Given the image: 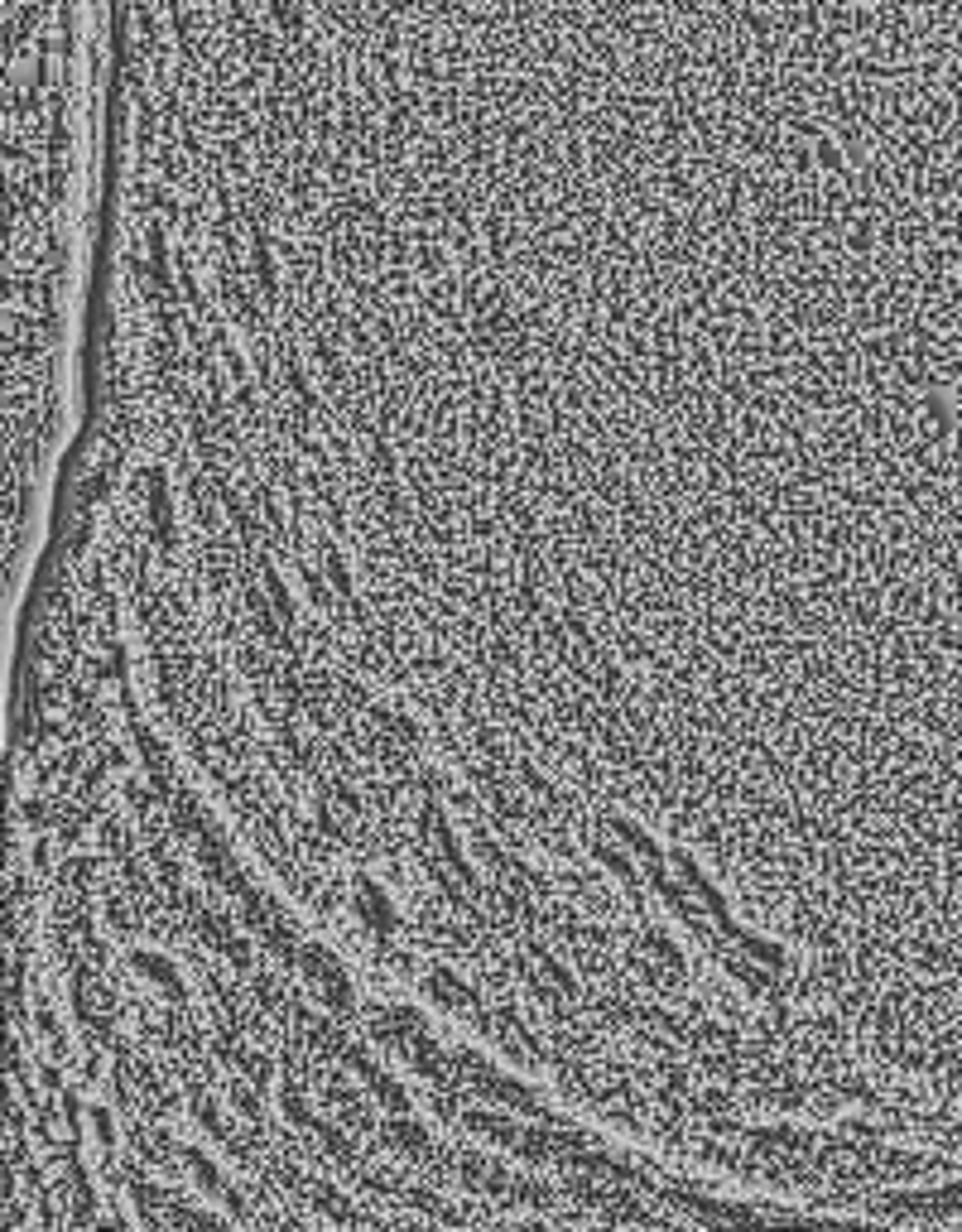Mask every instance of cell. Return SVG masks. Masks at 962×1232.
Instances as JSON below:
<instances>
[{"mask_svg": "<svg viewBox=\"0 0 962 1232\" xmlns=\"http://www.w3.org/2000/svg\"><path fill=\"white\" fill-rule=\"evenodd\" d=\"M298 973H303V982L313 987V997H318V1002H327L338 1016H347V1011H352V982H347L342 964L327 949H318V944L298 949Z\"/></svg>", "mask_w": 962, "mask_h": 1232, "instance_id": "1", "label": "cell"}, {"mask_svg": "<svg viewBox=\"0 0 962 1232\" xmlns=\"http://www.w3.org/2000/svg\"><path fill=\"white\" fill-rule=\"evenodd\" d=\"M453 1069H457V1078H462L468 1088H477V1093H481V1098H491V1103H506V1107H520V1112H539V1103L530 1098V1093L515 1088L510 1078H501V1074L491 1069V1064H481L477 1054H468V1049H462V1054H453Z\"/></svg>", "mask_w": 962, "mask_h": 1232, "instance_id": "2", "label": "cell"}, {"mask_svg": "<svg viewBox=\"0 0 962 1232\" xmlns=\"http://www.w3.org/2000/svg\"><path fill=\"white\" fill-rule=\"evenodd\" d=\"M611 833H616V838H621V843H626V848H631V857H640V866L650 872V881H660V877H665V857H660V848H654L650 838L640 833L636 823L611 819Z\"/></svg>", "mask_w": 962, "mask_h": 1232, "instance_id": "3", "label": "cell"}, {"mask_svg": "<svg viewBox=\"0 0 962 1232\" xmlns=\"http://www.w3.org/2000/svg\"><path fill=\"white\" fill-rule=\"evenodd\" d=\"M385 1141L390 1146H399V1150H410V1156H428V1136H424V1127H414L405 1112H399L395 1122H385Z\"/></svg>", "mask_w": 962, "mask_h": 1232, "instance_id": "4", "label": "cell"}, {"mask_svg": "<svg viewBox=\"0 0 962 1232\" xmlns=\"http://www.w3.org/2000/svg\"><path fill=\"white\" fill-rule=\"evenodd\" d=\"M428 997H434V1002L457 1006V1011H472V1006H477V997H472V991L462 987L453 973H434V978H428Z\"/></svg>", "mask_w": 962, "mask_h": 1232, "instance_id": "5", "label": "cell"}, {"mask_svg": "<svg viewBox=\"0 0 962 1232\" xmlns=\"http://www.w3.org/2000/svg\"><path fill=\"white\" fill-rule=\"evenodd\" d=\"M727 939H736V944H741V953H746V958H756V964H765V968L784 964V953H779L775 944H765V939H756V935H741L736 924H732V935H727Z\"/></svg>", "mask_w": 962, "mask_h": 1232, "instance_id": "6", "label": "cell"}, {"mask_svg": "<svg viewBox=\"0 0 962 1232\" xmlns=\"http://www.w3.org/2000/svg\"><path fill=\"white\" fill-rule=\"evenodd\" d=\"M356 910H361V915H371L381 929H390V924H395V915H390V906H385V895L376 891V886H361V895H356Z\"/></svg>", "mask_w": 962, "mask_h": 1232, "instance_id": "7", "label": "cell"}, {"mask_svg": "<svg viewBox=\"0 0 962 1232\" xmlns=\"http://www.w3.org/2000/svg\"><path fill=\"white\" fill-rule=\"evenodd\" d=\"M597 857H602V862H607V866H611V872H616V877H621V881H626V886H631V891H636V866H631V862H626V857H621V852H616V848H597Z\"/></svg>", "mask_w": 962, "mask_h": 1232, "instance_id": "8", "label": "cell"}, {"mask_svg": "<svg viewBox=\"0 0 962 1232\" xmlns=\"http://www.w3.org/2000/svg\"><path fill=\"white\" fill-rule=\"evenodd\" d=\"M135 964H140V968H145V973H150V978H155V982H164V987H179V978H173V973H169V964H164V958H155V953H140Z\"/></svg>", "mask_w": 962, "mask_h": 1232, "instance_id": "9", "label": "cell"}, {"mask_svg": "<svg viewBox=\"0 0 962 1232\" xmlns=\"http://www.w3.org/2000/svg\"><path fill=\"white\" fill-rule=\"evenodd\" d=\"M645 944H650V949L660 953V958H665V968H679V949H674V944H669L665 935H645Z\"/></svg>", "mask_w": 962, "mask_h": 1232, "instance_id": "10", "label": "cell"}]
</instances>
